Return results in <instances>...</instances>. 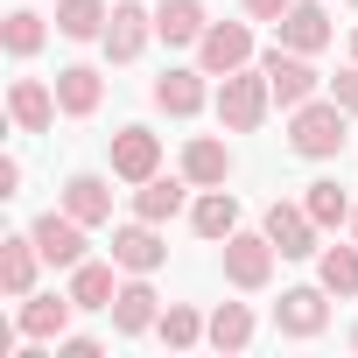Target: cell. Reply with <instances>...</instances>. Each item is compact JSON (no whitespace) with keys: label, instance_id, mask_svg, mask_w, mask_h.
I'll return each mask as SVG.
<instances>
[{"label":"cell","instance_id":"obj_1","mask_svg":"<svg viewBox=\"0 0 358 358\" xmlns=\"http://www.w3.org/2000/svg\"><path fill=\"white\" fill-rule=\"evenodd\" d=\"M344 106L337 99H309V106H295L288 113V148L302 155V162H330V155H344Z\"/></svg>","mask_w":358,"mask_h":358},{"label":"cell","instance_id":"obj_2","mask_svg":"<svg viewBox=\"0 0 358 358\" xmlns=\"http://www.w3.org/2000/svg\"><path fill=\"white\" fill-rule=\"evenodd\" d=\"M267 106H274L267 71H232V78H218V120H225V134H253V127L267 120Z\"/></svg>","mask_w":358,"mask_h":358},{"label":"cell","instance_id":"obj_3","mask_svg":"<svg viewBox=\"0 0 358 358\" xmlns=\"http://www.w3.org/2000/svg\"><path fill=\"white\" fill-rule=\"evenodd\" d=\"M260 71H267V85H274V106H281V113L309 106V99H316V85H323V78H316V64H309L302 50H288V43H274V50L260 57Z\"/></svg>","mask_w":358,"mask_h":358},{"label":"cell","instance_id":"obj_4","mask_svg":"<svg viewBox=\"0 0 358 358\" xmlns=\"http://www.w3.org/2000/svg\"><path fill=\"white\" fill-rule=\"evenodd\" d=\"M218 253H225V281H232V288H246V295H260V288L274 281V260H281L267 232H232Z\"/></svg>","mask_w":358,"mask_h":358},{"label":"cell","instance_id":"obj_5","mask_svg":"<svg viewBox=\"0 0 358 358\" xmlns=\"http://www.w3.org/2000/svg\"><path fill=\"white\" fill-rule=\"evenodd\" d=\"M246 64H253V29H246V22H211L204 43H197V71L232 78V71H246Z\"/></svg>","mask_w":358,"mask_h":358},{"label":"cell","instance_id":"obj_6","mask_svg":"<svg viewBox=\"0 0 358 358\" xmlns=\"http://www.w3.org/2000/svg\"><path fill=\"white\" fill-rule=\"evenodd\" d=\"M274 330H281V337H323V330H330V288H323V281H316V288H281Z\"/></svg>","mask_w":358,"mask_h":358},{"label":"cell","instance_id":"obj_7","mask_svg":"<svg viewBox=\"0 0 358 358\" xmlns=\"http://www.w3.org/2000/svg\"><path fill=\"white\" fill-rule=\"evenodd\" d=\"M260 232L274 239V253H281V260H309V253H316V232H323V225L309 218V204H281V197H274V204H267V225H260Z\"/></svg>","mask_w":358,"mask_h":358},{"label":"cell","instance_id":"obj_8","mask_svg":"<svg viewBox=\"0 0 358 358\" xmlns=\"http://www.w3.org/2000/svg\"><path fill=\"white\" fill-rule=\"evenodd\" d=\"M29 232H36V246H43V260L71 274V267L85 260V232H92V225H85V218H71V211H43V218H36Z\"/></svg>","mask_w":358,"mask_h":358},{"label":"cell","instance_id":"obj_9","mask_svg":"<svg viewBox=\"0 0 358 358\" xmlns=\"http://www.w3.org/2000/svg\"><path fill=\"white\" fill-rule=\"evenodd\" d=\"M113 176H120V183H148V176H162V134L120 127L113 134Z\"/></svg>","mask_w":358,"mask_h":358},{"label":"cell","instance_id":"obj_10","mask_svg":"<svg viewBox=\"0 0 358 358\" xmlns=\"http://www.w3.org/2000/svg\"><path fill=\"white\" fill-rule=\"evenodd\" d=\"M106 316H113V330H120V337H141V330H155V323H162V295L148 288V274H127Z\"/></svg>","mask_w":358,"mask_h":358},{"label":"cell","instance_id":"obj_11","mask_svg":"<svg viewBox=\"0 0 358 358\" xmlns=\"http://www.w3.org/2000/svg\"><path fill=\"white\" fill-rule=\"evenodd\" d=\"M148 36H155V15L141 8V0H120V8H113V22H106V36H99V43H106V57H113V64H134V57L148 50Z\"/></svg>","mask_w":358,"mask_h":358},{"label":"cell","instance_id":"obj_12","mask_svg":"<svg viewBox=\"0 0 358 358\" xmlns=\"http://www.w3.org/2000/svg\"><path fill=\"white\" fill-rule=\"evenodd\" d=\"M57 113H64V106H57V92H50L43 78H15V85H8V120H15L22 134H50Z\"/></svg>","mask_w":358,"mask_h":358},{"label":"cell","instance_id":"obj_13","mask_svg":"<svg viewBox=\"0 0 358 358\" xmlns=\"http://www.w3.org/2000/svg\"><path fill=\"white\" fill-rule=\"evenodd\" d=\"M274 29H281V43H288V50H302V57L330 50V36H337V29H330V8H323V0H295V8H288Z\"/></svg>","mask_w":358,"mask_h":358},{"label":"cell","instance_id":"obj_14","mask_svg":"<svg viewBox=\"0 0 358 358\" xmlns=\"http://www.w3.org/2000/svg\"><path fill=\"white\" fill-rule=\"evenodd\" d=\"M113 260H120V274H155V267L169 260V246H162V232H155L148 218H134V225L113 232Z\"/></svg>","mask_w":358,"mask_h":358},{"label":"cell","instance_id":"obj_15","mask_svg":"<svg viewBox=\"0 0 358 358\" xmlns=\"http://www.w3.org/2000/svg\"><path fill=\"white\" fill-rule=\"evenodd\" d=\"M71 316H78L71 288H64V295H22V316H15V330H22V337H43V344H57V337L71 330Z\"/></svg>","mask_w":358,"mask_h":358},{"label":"cell","instance_id":"obj_16","mask_svg":"<svg viewBox=\"0 0 358 358\" xmlns=\"http://www.w3.org/2000/svg\"><path fill=\"white\" fill-rule=\"evenodd\" d=\"M204 78H211V71H162L148 99H155L169 120H190V113H204V99H211V92H204Z\"/></svg>","mask_w":358,"mask_h":358},{"label":"cell","instance_id":"obj_17","mask_svg":"<svg viewBox=\"0 0 358 358\" xmlns=\"http://www.w3.org/2000/svg\"><path fill=\"white\" fill-rule=\"evenodd\" d=\"M36 267H43V246H36V232L0 239V288H8L15 302H22V295H36Z\"/></svg>","mask_w":358,"mask_h":358},{"label":"cell","instance_id":"obj_18","mask_svg":"<svg viewBox=\"0 0 358 358\" xmlns=\"http://www.w3.org/2000/svg\"><path fill=\"white\" fill-rule=\"evenodd\" d=\"M204 29H211L204 0H162V8H155V36H162L169 50H190V43H204Z\"/></svg>","mask_w":358,"mask_h":358},{"label":"cell","instance_id":"obj_19","mask_svg":"<svg viewBox=\"0 0 358 358\" xmlns=\"http://www.w3.org/2000/svg\"><path fill=\"white\" fill-rule=\"evenodd\" d=\"M183 176L197 190H218V183H232V148L218 141V134H197L190 148H183Z\"/></svg>","mask_w":358,"mask_h":358},{"label":"cell","instance_id":"obj_20","mask_svg":"<svg viewBox=\"0 0 358 358\" xmlns=\"http://www.w3.org/2000/svg\"><path fill=\"white\" fill-rule=\"evenodd\" d=\"M190 225H197V239H211V246H225L232 232H239V197L218 183V190H204L197 204H190Z\"/></svg>","mask_w":358,"mask_h":358},{"label":"cell","instance_id":"obj_21","mask_svg":"<svg viewBox=\"0 0 358 358\" xmlns=\"http://www.w3.org/2000/svg\"><path fill=\"white\" fill-rule=\"evenodd\" d=\"M64 211L85 218V225H106V218H113V183H106V176H92V169H78L71 183H64Z\"/></svg>","mask_w":358,"mask_h":358},{"label":"cell","instance_id":"obj_22","mask_svg":"<svg viewBox=\"0 0 358 358\" xmlns=\"http://www.w3.org/2000/svg\"><path fill=\"white\" fill-rule=\"evenodd\" d=\"M99 99H106V78H99L92 64H71V71H57V106H64L71 120H92V113H99Z\"/></svg>","mask_w":358,"mask_h":358},{"label":"cell","instance_id":"obj_23","mask_svg":"<svg viewBox=\"0 0 358 358\" xmlns=\"http://www.w3.org/2000/svg\"><path fill=\"white\" fill-rule=\"evenodd\" d=\"M183 183H190V176H183ZM183 183H176V176H148V183H134V218L169 225L176 211H183Z\"/></svg>","mask_w":358,"mask_h":358},{"label":"cell","instance_id":"obj_24","mask_svg":"<svg viewBox=\"0 0 358 358\" xmlns=\"http://www.w3.org/2000/svg\"><path fill=\"white\" fill-rule=\"evenodd\" d=\"M113 267H120V260H113ZM113 267H106V260H78V267H71V302H78V309H113V295H120Z\"/></svg>","mask_w":358,"mask_h":358},{"label":"cell","instance_id":"obj_25","mask_svg":"<svg viewBox=\"0 0 358 358\" xmlns=\"http://www.w3.org/2000/svg\"><path fill=\"white\" fill-rule=\"evenodd\" d=\"M106 22H113L106 0H57V36H71V43H99Z\"/></svg>","mask_w":358,"mask_h":358},{"label":"cell","instance_id":"obj_26","mask_svg":"<svg viewBox=\"0 0 358 358\" xmlns=\"http://www.w3.org/2000/svg\"><path fill=\"white\" fill-rule=\"evenodd\" d=\"M155 337H162L169 351H190V344H204V337H211V316H197L190 302H169V309H162V323H155Z\"/></svg>","mask_w":358,"mask_h":358},{"label":"cell","instance_id":"obj_27","mask_svg":"<svg viewBox=\"0 0 358 358\" xmlns=\"http://www.w3.org/2000/svg\"><path fill=\"white\" fill-rule=\"evenodd\" d=\"M316 281H323L337 302L358 295V239H351V246H323V253H316Z\"/></svg>","mask_w":358,"mask_h":358},{"label":"cell","instance_id":"obj_28","mask_svg":"<svg viewBox=\"0 0 358 358\" xmlns=\"http://www.w3.org/2000/svg\"><path fill=\"white\" fill-rule=\"evenodd\" d=\"M211 344L218 351H246L253 344V309L246 302H218L211 309Z\"/></svg>","mask_w":358,"mask_h":358},{"label":"cell","instance_id":"obj_29","mask_svg":"<svg viewBox=\"0 0 358 358\" xmlns=\"http://www.w3.org/2000/svg\"><path fill=\"white\" fill-rule=\"evenodd\" d=\"M302 204H309V218H316L323 232H330V225H351V197H344V183H309Z\"/></svg>","mask_w":358,"mask_h":358},{"label":"cell","instance_id":"obj_30","mask_svg":"<svg viewBox=\"0 0 358 358\" xmlns=\"http://www.w3.org/2000/svg\"><path fill=\"white\" fill-rule=\"evenodd\" d=\"M0 36H8V57H36V50L50 43L43 15H29V8H15V15H8V29H0Z\"/></svg>","mask_w":358,"mask_h":358},{"label":"cell","instance_id":"obj_31","mask_svg":"<svg viewBox=\"0 0 358 358\" xmlns=\"http://www.w3.org/2000/svg\"><path fill=\"white\" fill-rule=\"evenodd\" d=\"M330 99H337V106H344V113H351V120H358V64H351V71H337V78H330Z\"/></svg>","mask_w":358,"mask_h":358},{"label":"cell","instance_id":"obj_32","mask_svg":"<svg viewBox=\"0 0 358 358\" xmlns=\"http://www.w3.org/2000/svg\"><path fill=\"white\" fill-rule=\"evenodd\" d=\"M288 8H295V0H246V15H253V22H281Z\"/></svg>","mask_w":358,"mask_h":358},{"label":"cell","instance_id":"obj_33","mask_svg":"<svg viewBox=\"0 0 358 358\" xmlns=\"http://www.w3.org/2000/svg\"><path fill=\"white\" fill-rule=\"evenodd\" d=\"M0 197H22V162H0Z\"/></svg>","mask_w":358,"mask_h":358},{"label":"cell","instance_id":"obj_34","mask_svg":"<svg viewBox=\"0 0 358 358\" xmlns=\"http://www.w3.org/2000/svg\"><path fill=\"white\" fill-rule=\"evenodd\" d=\"M351 239H358V204H351Z\"/></svg>","mask_w":358,"mask_h":358},{"label":"cell","instance_id":"obj_35","mask_svg":"<svg viewBox=\"0 0 358 358\" xmlns=\"http://www.w3.org/2000/svg\"><path fill=\"white\" fill-rule=\"evenodd\" d=\"M351 64H358V29H351Z\"/></svg>","mask_w":358,"mask_h":358},{"label":"cell","instance_id":"obj_36","mask_svg":"<svg viewBox=\"0 0 358 358\" xmlns=\"http://www.w3.org/2000/svg\"><path fill=\"white\" fill-rule=\"evenodd\" d=\"M351 351H358V323H351Z\"/></svg>","mask_w":358,"mask_h":358}]
</instances>
